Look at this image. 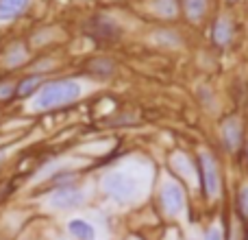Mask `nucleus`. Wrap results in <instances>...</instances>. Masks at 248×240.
I'll return each instance as SVG.
<instances>
[{
    "label": "nucleus",
    "mask_w": 248,
    "mask_h": 240,
    "mask_svg": "<svg viewBox=\"0 0 248 240\" xmlns=\"http://www.w3.org/2000/svg\"><path fill=\"white\" fill-rule=\"evenodd\" d=\"M78 94H81V86H78L77 81H68V79L52 81V83H46V86L37 92V96H35V107L37 109L59 107V105L77 101Z\"/></svg>",
    "instance_id": "1"
},
{
    "label": "nucleus",
    "mask_w": 248,
    "mask_h": 240,
    "mask_svg": "<svg viewBox=\"0 0 248 240\" xmlns=\"http://www.w3.org/2000/svg\"><path fill=\"white\" fill-rule=\"evenodd\" d=\"M103 188L113 201L118 203H128L137 197V181L124 171L109 172L103 179Z\"/></svg>",
    "instance_id": "2"
},
{
    "label": "nucleus",
    "mask_w": 248,
    "mask_h": 240,
    "mask_svg": "<svg viewBox=\"0 0 248 240\" xmlns=\"http://www.w3.org/2000/svg\"><path fill=\"white\" fill-rule=\"evenodd\" d=\"M201 175H202V186H205V194L207 197H216L220 190V171H218V162L209 153H201Z\"/></svg>",
    "instance_id": "3"
},
{
    "label": "nucleus",
    "mask_w": 248,
    "mask_h": 240,
    "mask_svg": "<svg viewBox=\"0 0 248 240\" xmlns=\"http://www.w3.org/2000/svg\"><path fill=\"white\" fill-rule=\"evenodd\" d=\"M83 199H85V194H83L78 188H74V186H61V188H57L55 192L48 197V203H50L52 207L65 210V207L81 206Z\"/></svg>",
    "instance_id": "4"
},
{
    "label": "nucleus",
    "mask_w": 248,
    "mask_h": 240,
    "mask_svg": "<svg viewBox=\"0 0 248 240\" xmlns=\"http://www.w3.org/2000/svg\"><path fill=\"white\" fill-rule=\"evenodd\" d=\"M161 206L170 216L179 214L185 206V194L176 184H166L161 190Z\"/></svg>",
    "instance_id": "5"
},
{
    "label": "nucleus",
    "mask_w": 248,
    "mask_h": 240,
    "mask_svg": "<svg viewBox=\"0 0 248 240\" xmlns=\"http://www.w3.org/2000/svg\"><path fill=\"white\" fill-rule=\"evenodd\" d=\"M222 140L229 151H237L242 146V124L237 118H229L222 127Z\"/></svg>",
    "instance_id": "6"
},
{
    "label": "nucleus",
    "mask_w": 248,
    "mask_h": 240,
    "mask_svg": "<svg viewBox=\"0 0 248 240\" xmlns=\"http://www.w3.org/2000/svg\"><path fill=\"white\" fill-rule=\"evenodd\" d=\"M31 0H0V22H11L26 11Z\"/></svg>",
    "instance_id": "7"
},
{
    "label": "nucleus",
    "mask_w": 248,
    "mask_h": 240,
    "mask_svg": "<svg viewBox=\"0 0 248 240\" xmlns=\"http://www.w3.org/2000/svg\"><path fill=\"white\" fill-rule=\"evenodd\" d=\"M211 37H214V44H216V46L227 48L229 44H231V39H233V24L227 20V17H220V20H216Z\"/></svg>",
    "instance_id": "8"
},
{
    "label": "nucleus",
    "mask_w": 248,
    "mask_h": 240,
    "mask_svg": "<svg viewBox=\"0 0 248 240\" xmlns=\"http://www.w3.org/2000/svg\"><path fill=\"white\" fill-rule=\"evenodd\" d=\"M181 7H183V13L187 16V20L198 22L205 17L209 0H181Z\"/></svg>",
    "instance_id": "9"
},
{
    "label": "nucleus",
    "mask_w": 248,
    "mask_h": 240,
    "mask_svg": "<svg viewBox=\"0 0 248 240\" xmlns=\"http://www.w3.org/2000/svg\"><path fill=\"white\" fill-rule=\"evenodd\" d=\"M68 229H70V234H72L74 238H78V240H94L96 238V229L92 227L87 221H81V219L70 221Z\"/></svg>",
    "instance_id": "10"
},
{
    "label": "nucleus",
    "mask_w": 248,
    "mask_h": 240,
    "mask_svg": "<svg viewBox=\"0 0 248 240\" xmlns=\"http://www.w3.org/2000/svg\"><path fill=\"white\" fill-rule=\"evenodd\" d=\"M39 87H42V77H37V74H35V77H26L17 83L16 94L20 96V99H26V96H31L33 92H37Z\"/></svg>",
    "instance_id": "11"
},
{
    "label": "nucleus",
    "mask_w": 248,
    "mask_h": 240,
    "mask_svg": "<svg viewBox=\"0 0 248 240\" xmlns=\"http://www.w3.org/2000/svg\"><path fill=\"white\" fill-rule=\"evenodd\" d=\"M24 59H26V51L22 48V44H13L2 57V61L7 66H20Z\"/></svg>",
    "instance_id": "12"
},
{
    "label": "nucleus",
    "mask_w": 248,
    "mask_h": 240,
    "mask_svg": "<svg viewBox=\"0 0 248 240\" xmlns=\"http://www.w3.org/2000/svg\"><path fill=\"white\" fill-rule=\"evenodd\" d=\"M155 11H159L161 16H174L176 13V0H155L153 2Z\"/></svg>",
    "instance_id": "13"
},
{
    "label": "nucleus",
    "mask_w": 248,
    "mask_h": 240,
    "mask_svg": "<svg viewBox=\"0 0 248 240\" xmlns=\"http://www.w3.org/2000/svg\"><path fill=\"white\" fill-rule=\"evenodd\" d=\"M237 212H240L242 219L248 221V184L242 186L240 192H237Z\"/></svg>",
    "instance_id": "14"
},
{
    "label": "nucleus",
    "mask_w": 248,
    "mask_h": 240,
    "mask_svg": "<svg viewBox=\"0 0 248 240\" xmlns=\"http://www.w3.org/2000/svg\"><path fill=\"white\" fill-rule=\"evenodd\" d=\"M16 90H17L16 83H2V86H0V99L9 101L13 94H16Z\"/></svg>",
    "instance_id": "15"
},
{
    "label": "nucleus",
    "mask_w": 248,
    "mask_h": 240,
    "mask_svg": "<svg viewBox=\"0 0 248 240\" xmlns=\"http://www.w3.org/2000/svg\"><path fill=\"white\" fill-rule=\"evenodd\" d=\"M205 240H224V236H222V229H220V225H214V227H209V232H207Z\"/></svg>",
    "instance_id": "16"
},
{
    "label": "nucleus",
    "mask_w": 248,
    "mask_h": 240,
    "mask_svg": "<svg viewBox=\"0 0 248 240\" xmlns=\"http://www.w3.org/2000/svg\"><path fill=\"white\" fill-rule=\"evenodd\" d=\"M244 240H248V232H246V236H244Z\"/></svg>",
    "instance_id": "17"
},
{
    "label": "nucleus",
    "mask_w": 248,
    "mask_h": 240,
    "mask_svg": "<svg viewBox=\"0 0 248 240\" xmlns=\"http://www.w3.org/2000/svg\"><path fill=\"white\" fill-rule=\"evenodd\" d=\"M229 2H235V0H229Z\"/></svg>",
    "instance_id": "18"
},
{
    "label": "nucleus",
    "mask_w": 248,
    "mask_h": 240,
    "mask_svg": "<svg viewBox=\"0 0 248 240\" xmlns=\"http://www.w3.org/2000/svg\"><path fill=\"white\" fill-rule=\"evenodd\" d=\"M0 159H2V153H0Z\"/></svg>",
    "instance_id": "19"
}]
</instances>
